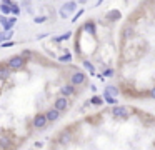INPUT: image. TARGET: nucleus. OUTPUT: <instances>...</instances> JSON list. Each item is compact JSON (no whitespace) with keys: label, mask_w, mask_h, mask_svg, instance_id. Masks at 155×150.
I'll list each match as a JSON object with an SVG mask.
<instances>
[{"label":"nucleus","mask_w":155,"mask_h":150,"mask_svg":"<svg viewBox=\"0 0 155 150\" xmlns=\"http://www.w3.org/2000/svg\"><path fill=\"white\" fill-rule=\"evenodd\" d=\"M87 85L83 68L39 50L0 58V150H20L55 125Z\"/></svg>","instance_id":"obj_1"},{"label":"nucleus","mask_w":155,"mask_h":150,"mask_svg":"<svg viewBox=\"0 0 155 150\" xmlns=\"http://www.w3.org/2000/svg\"><path fill=\"white\" fill-rule=\"evenodd\" d=\"M115 83L125 98L155 100V2H140L122 22Z\"/></svg>","instance_id":"obj_3"},{"label":"nucleus","mask_w":155,"mask_h":150,"mask_svg":"<svg viewBox=\"0 0 155 150\" xmlns=\"http://www.w3.org/2000/svg\"><path fill=\"white\" fill-rule=\"evenodd\" d=\"M47 150H155V115L135 105H107L60 127Z\"/></svg>","instance_id":"obj_2"}]
</instances>
